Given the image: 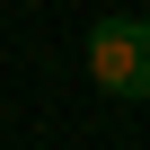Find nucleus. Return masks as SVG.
Here are the masks:
<instances>
[{
  "mask_svg": "<svg viewBox=\"0 0 150 150\" xmlns=\"http://www.w3.org/2000/svg\"><path fill=\"white\" fill-rule=\"evenodd\" d=\"M88 80L106 97H150V18H106L88 35Z\"/></svg>",
  "mask_w": 150,
  "mask_h": 150,
  "instance_id": "f257e3e1",
  "label": "nucleus"
}]
</instances>
